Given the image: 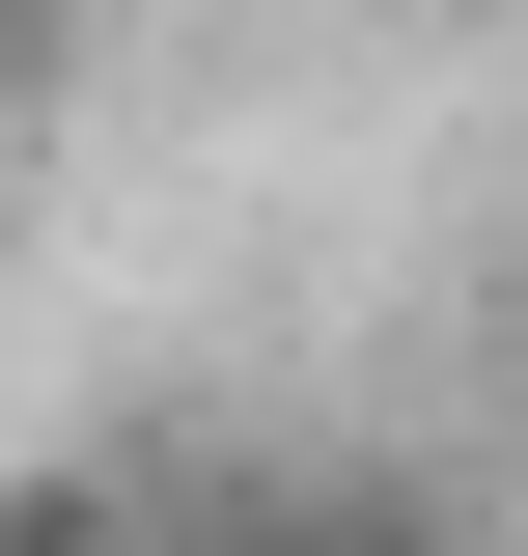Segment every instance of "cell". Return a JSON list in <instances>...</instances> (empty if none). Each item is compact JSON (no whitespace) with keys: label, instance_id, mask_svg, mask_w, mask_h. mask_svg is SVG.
<instances>
[{"label":"cell","instance_id":"cell-1","mask_svg":"<svg viewBox=\"0 0 528 556\" xmlns=\"http://www.w3.org/2000/svg\"><path fill=\"white\" fill-rule=\"evenodd\" d=\"M278 556H473V501L417 445H278Z\"/></svg>","mask_w":528,"mask_h":556},{"label":"cell","instance_id":"cell-2","mask_svg":"<svg viewBox=\"0 0 528 556\" xmlns=\"http://www.w3.org/2000/svg\"><path fill=\"white\" fill-rule=\"evenodd\" d=\"M0 556H139V501H112V445H0Z\"/></svg>","mask_w":528,"mask_h":556},{"label":"cell","instance_id":"cell-3","mask_svg":"<svg viewBox=\"0 0 528 556\" xmlns=\"http://www.w3.org/2000/svg\"><path fill=\"white\" fill-rule=\"evenodd\" d=\"M28 84H56V0H0V112H28Z\"/></svg>","mask_w":528,"mask_h":556}]
</instances>
